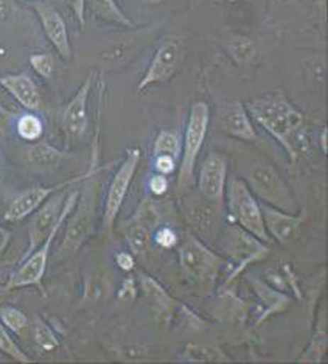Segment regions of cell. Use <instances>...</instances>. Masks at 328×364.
I'll list each match as a JSON object with an SVG mask.
<instances>
[{"instance_id": "1", "label": "cell", "mask_w": 328, "mask_h": 364, "mask_svg": "<svg viewBox=\"0 0 328 364\" xmlns=\"http://www.w3.org/2000/svg\"><path fill=\"white\" fill-rule=\"evenodd\" d=\"M246 111L260 128H263L288 154L290 162L299 157L297 136L303 125V114L282 90H270L244 103Z\"/></svg>"}, {"instance_id": "2", "label": "cell", "mask_w": 328, "mask_h": 364, "mask_svg": "<svg viewBox=\"0 0 328 364\" xmlns=\"http://www.w3.org/2000/svg\"><path fill=\"white\" fill-rule=\"evenodd\" d=\"M177 255L180 268L187 277L198 288L199 296H210L217 288L218 277L223 271L224 259L213 252L199 237L185 232L184 238L177 243Z\"/></svg>"}, {"instance_id": "3", "label": "cell", "mask_w": 328, "mask_h": 364, "mask_svg": "<svg viewBox=\"0 0 328 364\" xmlns=\"http://www.w3.org/2000/svg\"><path fill=\"white\" fill-rule=\"evenodd\" d=\"M78 196H80L78 188L72 190V192L67 193L58 223L53 226L50 234L47 235L44 242L40 243L30 255H27L26 259L21 260V267L14 272H11L10 277H8V280H6V284L4 285L5 291H13V289L35 287L39 289L40 293H44V276H45L47 267H48V255H50V250H52L56 235H58L65 220H67L73 208H75Z\"/></svg>"}, {"instance_id": "4", "label": "cell", "mask_w": 328, "mask_h": 364, "mask_svg": "<svg viewBox=\"0 0 328 364\" xmlns=\"http://www.w3.org/2000/svg\"><path fill=\"white\" fill-rule=\"evenodd\" d=\"M95 175H98V173L89 175L83 181L84 186L80 190V196L75 208H73L72 213L64 223L65 232L58 247V252H56V257H73L94 232L98 198Z\"/></svg>"}, {"instance_id": "5", "label": "cell", "mask_w": 328, "mask_h": 364, "mask_svg": "<svg viewBox=\"0 0 328 364\" xmlns=\"http://www.w3.org/2000/svg\"><path fill=\"white\" fill-rule=\"evenodd\" d=\"M210 127V107L206 102H196L188 112L187 125L182 139V150H180V162L177 167L176 188L179 193H184L193 184L196 162L206 142Z\"/></svg>"}, {"instance_id": "6", "label": "cell", "mask_w": 328, "mask_h": 364, "mask_svg": "<svg viewBox=\"0 0 328 364\" xmlns=\"http://www.w3.org/2000/svg\"><path fill=\"white\" fill-rule=\"evenodd\" d=\"M218 246L227 255V259L232 260L235 264L231 274L226 279L224 287L239 277L251 264L266 260L270 254L268 243L261 242L256 235H252L246 229L235 225V223L229 225L221 232Z\"/></svg>"}, {"instance_id": "7", "label": "cell", "mask_w": 328, "mask_h": 364, "mask_svg": "<svg viewBox=\"0 0 328 364\" xmlns=\"http://www.w3.org/2000/svg\"><path fill=\"white\" fill-rule=\"evenodd\" d=\"M246 184L260 203L290 213L300 210L288 184L273 164H253L248 171V176H246Z\"/></svg>"}, {"instance_id": "8", "label": "cell", "mask_w": 328, "mask_h": 364, "mask_svg": "<svg viewBox=\"0 0 328 364\" xmlns=\"http://www.w3.org/2000/svg\"><path fill=\"white\" fill-rule=\"evenodd\" d=\"M224 201L227 203L229 217L232 223L256 235L261 242H270L263 223V215H261L260 201L253 196L246 181L239 178L227 179Z\"/></svg>"}, {"instance_id": "9", "label": "cell", "mask_w": 328, "mask_h": 364, "mask_svg": "<svg viewBox=\"0 0 328 364\" xmlns=\"http://www.w3.org/2000/svg\"><path fill=\"white\" fill-rule=\"evenodd\" d=\"M141 161V148H128L125 159L121 161L117 171L114 173V176L109 182L103 208V228L108 230V232H111L114 225H116V220L123 208V203L126 200L131 182L134 181Z\"/></svg>"}, {"instance_id": "10", "label": "cell", "mask_w": 328, "mask_h": 364, "mask_svg": "<svg viewBox=\"0 0 328 364\" xmlns=\"http://www.w3.org/2000/svg\"><path fill=\"white\" fill-rule=\"evenodd\" d=\"M184 61V47L177 38H168L155 48L150 65L138 81L137 92L143 94L145 90L155 85H165L176 77Z\"/></svg>"}, {"instance_id": "11", "label": "cell", "mask_w": 328, "mask_h": 364, "mask_svg": "<svg viewBox=\"0 0 328 364\" xmlns=\"http://www.w3.org/2000/svg\"><path fill=\"white\" fill-rule=\"evenodd\" d=\"M102 170L103 168H87V171L83 173V175H78L72 179L60 182V184L35 186L23 190V192L16 196L10 203V205H8V209L4 213V220L8 223H19L22 220H26L33 212H36L53 193L70 186L80 184V182H83L89 175H94V173H98Z\"/></svg>"}, {"instance_id": "12", "label": "cell", "mask_w": 328, "mask_h": 364, "mask_svg": "<svg viewBox=\"0 0 328 364\" xmlns=\"http://www.w3.org/2000/svg\"><path fill=\"white\" fill-rule=\"evenodd\" d=\"M95 73L90 72L87 78L81 82V86L75 94L72 95L69 103L64 106L61 114V125L65 134V142L70 145V142L83 139L89 128V114H87V105L90 90L94 87Z\"/></svg>"}, {"instance_id": "13", "label": "cell", "mask_w": 328, "mask_h": 364, "mask_svg": "<svg viewBox=\"0 0 328 364\" xmlns=\"http://www.w3.org/2000/svg\"><path fill=\"white\" fill-rule=\"evenodd\" d=\"M227 184V157L223 153L210 151L204 159L199 175V195L213 204H223Z\"/></svg>"}, {"instance_id": "14", "label": "cell", "mask_w": 328, "mask_h": 364, "mask_svg": "<svg viewBox=\"0 0 328 364\" xmlns=\"http://www.w3.org/2000/svg\"><path fill=\"white\" fill-rule=\"evenodd\" d=\"M260 209L261 215H263L268 235L270 240H275L278 245H288L294 242L299 237L302 226L308 220L305 209H300L296 213H290L263 203H260Z\"/></svg>"}, {"instance_id": "15", "label": "cell", "mask_w": 328, "mask_h": 364, "mask_svg": "<svg viewBox=\"0 0 328 364\" xmlns=\"http://www.w3.org/2000/svg\"><path fill=\"white\" fill-rule=\"evenodd\" d=\"M64 190L65 188L53 193L36 212L31 213L33 217H31L30 225H28V250L26 251V254L22 255V260L44 242L47 235L50 234L53 226L58 223V220L61 217V212H62L65 196H67V193H65Z\"/></svg>"}, {"instance_id": "16", "label": "cell", "mask_w": 328, "mask_h": 364, "mask_svg": "<svg viewBox=\"0 0 328 364\" xmlns=\"http://www.w3.org/2000/svg\"><path fill=\"white\" fill-rule=\"evenodd\" d=\"M35 11L39 18L40 27L48 43L53 46V48L64 61H70L72 58V44L70 36L67 30V23H65L61 13L56 10V6L47 0H36L35 2Z\"/></svg>"}, {"instance_id": "17", "label": "cell", "mask_w": 328, "mask_h": 364, "mask_svg": "<svg viewBox=\"0 0 328 364\" xmlns=\"http://www.w3.org/2000/svg\"><path fill=\"white\" fill-rule=\"evenodd\" d=\"M218 127L226 136L240 139L243 142H257L258 140V132L241 102H231L221 107Z\"/></svg>"}, {"instance_id": "18", "label": "cell", "mask_w": 328, "mask_h": 364, "mask_svg": "<svg viewBox=\"0 0 328 364\" xmlns=\"http://www.w3.org/2000/svg\"><path fill=\"white\" fill-rule=\"evenodd\" d=\"M138 282H141V289L145 296L146 304H148V307L153 313L154 321L158 322L159 326L170 327L177 307L176 301L168 294L167 289L163 288L158 280L148 274H145V272H141Z\"/></svg>"}, {"instance_id": "19", "label": "cell", "mask_w": 328, "mask_h": 364, "mask_svg": "<svg viewBox=\"0 0 328 364\" xmlns=\"http://www.w3.org/2000/svg\"><path fill=\"white\" fill-rule=\"evenodd\" d=\"M0 86L18 102L23 109L31 112H39L43 106V97L35 82L28 73H6L0 77Z\"/></svg>"}, {"instance_id": "20", "label": "cell", "mask_w": 328, "mask_h": 364, "mask_svg": "<svg viewBox=\"0 0 328 364\" xmlns=\"http://www.w3.org/2000/svg\"><path fill=\"white\" fill-rule=\"evenodd\" d=\"M249 284L261 304V310L256 321V326L263 324L266 319L288 310L291 304V297L288 294L278 291L273 285H269L265 280L257 277H249Z\"/></svg>"}, {"instance_id": "21", "label": "cell", "mask_w": 328, "mask_h": 364, "mask_svg": "<svg viewBox=\"0 0 328 364\" xmlns=\"http://www.w3.org/2000/svg\"><path fill=\"white\" fill-rule=\"evenodd\" d=\"M212 314L218 321L243 324L246 318H248V307L234 294V291L224 289L218 299L212 304Z\"/></svg>"}, {"instance_id": "22", "label": "cell", "mask_w": 328, "mask_h": 364, "mask_svg": "<svg viewBox=\"0 0 328 364\" xmlns=\"http://www.w3.org/2000/svg\"><path fill=\"white\" fill-rule=\"evenodd\" d=\"M86 6H89L90 13L95 18L102 19L114 26H120L125 28H134L136 23L131 21L126 13L121 10L117 0H86Z\"/></svg>"}, {"instance_id": "23", "label": "cell", "mask_w": 328, "mask_h": 364, "mask_svg": "<svg viewBox=\"0 0 328 364\" xmlns=\"http://www.w3.org/2000/svg\"><path fill=\"white\" fill-rule=\"evenodd\" d=\"M327 352V313L325 307L319 310L313 338L308 349L299 357V363H321Z\"/></svg>"}, {"instance_id": "24", "label": "cell", "mask_w": 328, "mask_h": 364, "mask_svg": "<svg viewBox=\"0 0 328 364\" xmlns=\"http://www.w3.org/2000/svg\"><path fill=\"white\" fill-rule=\"evenodd\" d=\"M13 127L18 137L22 139L23 142H28V144L38 142V140L44 137V132H45L43 117H40L38 112H31V111L18 115V117L14 119Z\"/></svg>"}, {"instance_id": "25", "label": "cell", "mask_w": 328, "mask_h": 364, "mask_svg": "<svg viewBox=\"0 0 328 364\" xmlns=\"http://www.w3.org/2000/svg\"><path fill=\"white\" fill-rule=\"evenodd\" d=\"M123 234L134 257H142L150 247V229L136 218L129 220L123 226Z\"/></svg>"}, {"instance_id": "26", "label": "cell", "mask_w": 328, "mask_h": 364, "mask_svg": "<svg viewBox=\"0 0 328 364\" xmlns=\"http://www.w3.org/2000/svg\"><path fill=\"white\" fill-rule=\"evenodd\" d=\"M180 361L184 363H229L231 357L217 346L202 344H187L180 355Z\"/></svg>"}, {"instance_id": "27", "label": "cell", "mask_w": 328, "mask_h": 364, "mask_svg": "<svg viewBox=\"0 0 328 364\" xmlns=\"http://www.w3.org/2000/svg\"><path fill=\"white\" fill-rule=\"evenodd\" d=\"M27 156L28 161L36 167H55L64 159L65 153L58 150L50 142H47V140L40 139L28 146Z\"/></svg>"}, {"instance_id": "28", "label": "cell", "mask_w": 328, "mask_h": 364, "mask_svg": "<svg viewBox=\"0 0 328 364\" xmlns=\"http://www.w3.org/2000/svg\"><path fill=\"white\" fill-rule=\"evenodd\" d=\"M226 48L236 65H249L256 60L258 52L256 41L249 36H234L227 43Z\"/></svg>"}, {"instance_id": "29", "label": "cell", "mask_w": 328, "mask_h": 364, "mask_svg": "<svg viewBox=\"0 0 328 364\" xmlns=\"http://www.w3.org/2000/svg\"><path fill=\"white\" fill-rule=\"evenodd\" d=\"M0 322L18 336H26L30 330V321L27 314L11 305H2L0 307Z\"/></svg>"}, {"instance_id": "30", "label": "cell", "mask_w": 328, "mask_h": 364, "mask_svg": "<svg viewBox=\"0 0 328 364\" xmlns=\"http://www.w3.org/2000/svg\"><path fill=\"white\" fill-rule=\"evenodd\" d=\"M33 339H35L36 346L44 352H53L60 347V338L56 336L53 328L47 324V322L36 316L33 319Z\"/></svg>"}, {"instance_id": "31", "label": "cell", "mask_w": 328, "mask_h": 364, "mask_svg": "<svg viewBox=\"0 0 328 364\" xmlns=\"http://www.w3.org/2000/svg\"><path fill=\"white\" fill-rule=\"evenodd\" d=\"M180 150H182V137L179 136V132L162 129L159 134L155 136L154 145H153L154 156L170 154L177 159L180 156Z\"/></svg>"}, {"instance_id": "32", "label": "cell", "mask_w": 328, "mask_h": 364, "mask_svg": "<svg viewBox=\"0 0 328 364\" xmlns=\"http://www.w3.org/2000/svg\"><path fill=\"white\" fill-rule=\"evenodd\" d=\"M0 352L5 353L6 357L11 358L13 361L31 363V358L18 344H16V341L11 338L10 330L4 326L2 322H0Z\"/></svg>"}, {"instance_id": "33", "label": "cell", "mask_w": 328, "mask_h": 364, "mask_svg": "<svg viewBox=\"0 0 328 364\" xmlns=\"http://www.w3.org/2000/svg\"><path fill=\"white\" fill-rule=\"evenodd\" d=\"M31 69L43 80H52L56 69V60L52 53H33L28 56Z\"/></svg>"}, {"instance_id": "34", "label": "cell", "mask_w": 328, "mask_h": 364, "mask_svg": "<svg viewBox=\"0 0 328 364\" xmlns=\"http://www.w3.org/2000/svg\"><path fill=\"white\" fill-rule=\"evenodd\" d=\"M114 357L125 363H141L150 358V347L133 344L119 346L117 349H114Z\"/></svg>"}, {"instance_id": "35", "label": "cell", "mask_w": 328, "mask_h": 364, "mask_svg": "<svg viewBox=\"0 0 328 364\" xmlns=\"http://www.w3.org/2000/svg\"><path fill=\"white\" fill-rule=\"evenodd\" d=\"M154 242L155 245L160 246L162 250H173V247H176L179 243V237L173 229L168 226H163L154 232Z\"/></svg>"}, {"instance_id": "36", "label": "cell", "mask_w": 328, "mask_h": 364, "mask_svg": "<svg viewBox=\"0 0 328 364\" xmlns=\"http://www.w3.org/2000/svg\"><path fill=\"white\" fill-rule=\"evenodd\" d=\"M106 291V284L102 277H89L84 287V299L89 302H97L102 299Z\"/></svg>"}, {"instance_id": "37", "label": "cell", "mask_w": 328, "mask_h": 364, "mask_svg": "<svg viewBox=\"0 0 328 364\" xmlns=\"http://www.w3.org/2000/svg\"><path fill=\"white\" fill-rule=\"evenodd\" d=\"M154 170L160 175H173L177 170V159L170 154H158L154 156Z\"/></svg>"}, {"instance_id": "38", "label": "cell", "mask_w": 328, "mask_h": 364, "mask_svg": "<svg viewBox=\"0 0 328 364\" xmlns=\"http://www.w3.org/2000/svg\"><path fill=\"white\" fill-rule=\"evenodd\" d=\"M148 188L154 196H163L170 188V181L168 176L160 175V173H155L148 181Z\"/></svg>"}, {"instance_id": "39", "label": "cell", "mask_w": 328, "mask_h": 364, "mask_svg": "<svg viewBox=\"0 0 328 364\" xmlns=\"http://www.w3.org/2000/svg\"><path fill=\"white\" fill-rule=\"evenodd\" d=\"M117 297L120 301H134L137 297V287L134 276H128L121 282V287L117 293Z\"/></svg>"}, {"instance_id": "40", "label": "cell", "mask_w": 328, "mask_h": 364, "mask_svg": "<svg viewBox=\"0 0 328 364\" xmlns=\"http://www.w3.org/2000/svg\"><path fill=\"white\" fill-rule=\"evenodd\" d=\"M14 119H16L14 112L11 109H8V107L4 106L2 103H0V136L6 137L8 134H10Z\"/></svg>"}, {"instance_id": "41", "label": "cell", "mask_w": 328, "mask_h": 364, "mask_svg": "<svg viewBox=\"0 0 328 364\" xmlns=\"http://www.w3.org/2000/svg\"><path fill=\"white\" fill-rule=\"evenodd\" d=\"M19 11L14 0H0V23L10 22Z\"/></svg>"}, {"instance_id": "42", "label": "cell", "mask_w": 328, "mask_h": 364, "mask_svg": "<svg viewBox=\"0 0 328 364\" xmlns=\"http://www.w3.org/2000/svg\"><path fill=\"white\" fill-rule=\"evenodd\" d=\"M62 2L70 8L80 26L83 27L86 22V0H62Z\"/></svg>"}, {"instance_id": "43", "label": "cell", "mask_w": 328, "mask_h": 364, "mask_svg": "<svg viewBox=\"0 0 328 364\" xmlns=\"http://www.w3.org/2000/svg\"><path fill=\"white\" fill-rule=\"evenodd\" d=\"M116 264L125 272H131L136 267V259L134 255L131 252H126V251H121L116 255Z\"/></svg>"}, {"instance_id": "44", "label": "cell", "mask_w": 328, "mask_h": 364, "mask_svg": "<svg viewBox=\"0 0 328 364\" xmlns=\"http://www.w3.org/2000/svg\"><path fill=\"white\" fill-rule=\"evenodd\" d=\"M11 242V232L4 226H0V254H2Z\"/></svg>"}, {"instance_id": "45", "label": "cell", "mask_w": 328, "mask_h": 364, "mask_svg": "<svg viewBox=\"0 0 328 364\" xmlns=\"http://www.w3.org/2000/svg\"><path fill=\"white\" fill-rule=\"evenodd\" d=\"M327 134H328V129H327V127H324V128H322V132H321V136H319V137H321V139H319V142H321V150H322L324 154H327V150H328Z\"/></svg>"}, {"instance_id": "46", "label": "cell", "mask_w": 328, "mask_h": 364, "mask_svg": "<svg viewBox=\"0 0 328 364\" xmlns=\"http://www.w3.org/2000/svg\"><path fill=\"white\" fill-rule=\"evenodd\" d=\"M143 4H148V5H158V4H162L163 0H142Z\"/></svg>"}, {"instance_id": "47", "label": "cell", "mask_w": 328, "mask_h": 364, "mask_svg": "<svg viewBox=\"0 0 328 364\" xmlns=\"http://www.w3.org/2000/svg\"><path fill=\"white\" fill-rule=\"evenodd\" d=\"M275 2H277L278 5H286V4H291L293 0H275Z\"/></svg>"}, {"instance_id": "48", "label": "cell", "mask_w": 328, "mask_h": 364, "mask_svg": "<svg viewBox=\"0 0 328 364\" xmlns=\"http://www.w3.org/2000/svg\"><path fill=\"white\" fill-rule=\"evenodd\" d=\"M2 165H4V161H2V154H0V181H2Z\"/></svg>"}]
</instances>
